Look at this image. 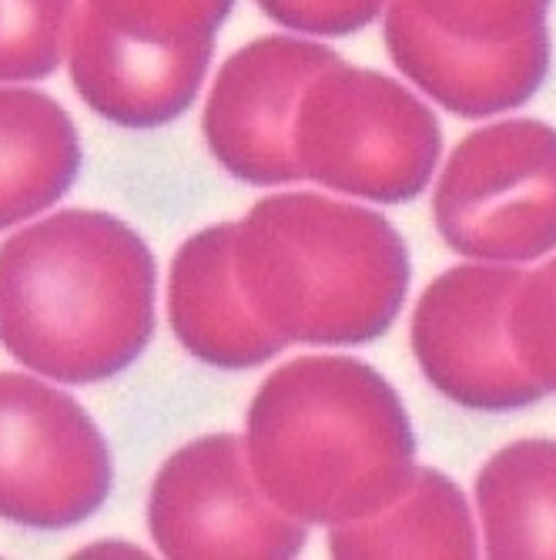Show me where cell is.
Instances as JSON below:
<instances>
[{"instance_id":"cell-1","label":"cell","mask_w":556,"mask_h":560,"mask_svg":"<svg viewBox=\"0 0 556 560\" xmlns=\"http://www.w3.org/2000/svg\"><path fill=\"white\" fill-rule=\"evenodd\" d=\"M265 497L306 527L389 506L416 474V433L392 383L352 355H301L265 376L245 413Z\"/></svg>"},{"instance_id":"cell-2","label":"cell","mask_w":556,"mask_h":560,"mask_svg":"<svg viewBox=\"0 0 556 560\" xmlns=\"http://www.w3.org/2000/svg\"><path fill=\"white\" fill-rule=\"evenodd\" d=\"M155 332V259L108 212L64 209L0 245V342L64 386L111 380Z\"/></svg>"},{"instance_id":"cell-3","label":"cell","mask_w":556,"mask_h":560,"mask_svg":"<svg viewBox=\"0 0 556 560\" xmlns=\"http://www.w3.org/2000/svg\"><path fill=\"white\" fill-rule=\"evenodd\" d=\"M235 272L285 346H366L406 302L410 252L395 225L366 206L279 191L235 222Z\"/></svg>"},{"instance_id":"cell-4","label":"cell","mask_w":556,"mask_h":560,"mask_svg":"<svg viewBox=\"0 0 556 560\" xmlns=\"http://www.w3.org/2000/svg\"><path fill=\"white\" fill-rule=\"evenodd\" d=\"M232 8L235 0H78L68 68L81 101L121 128L181 118Z\"/></svg>"},{"instance_id":"cell-5","label":"cell","mask_w":556,"mask_h":560,"mask_svg":"<svg viewBox=\"0 0 556 560\" xmlns=\"http://www.w3.org/2000/svg\"><path fill=\"white\" fill-rule=\"evenodd\" d=\"M292 151L301 178L376 206H402L433 182L442 131L406 84L335 58L298 101Z\"/></svg>"},{"instance_id":"cell-6","label":"cell","mask_w":556,"mask_h":560,"mask_svg":"<svg viewBox=\"0 0 556 560\" xmlns=\"http://www.w3.org/2000/svg\"><path fill=\"white\" fill-rule=\"evenodd\" d=\"M433 222L476 262L523 266L556 252V128L510 118L466 135L439 172Z\"/></svg>"},{"instance_id":"cell-7","label":"cell","mask_w":556,"mask_h":560,"mask_svg":"<svg viewBox=\"0 0 556 560\" xmlns=\"http://www.w3.org/2000/svg\"><path fill=\"white\" fill-rule=\"evenodd\" d=\"M111 493V453L64 389L0 373V521L31 530L84 524Z\"/></svg>"},{"instance_id":"cell-8","label":"cell","mask_w":556,"mask_h":560,"mask_svg":"<svg viewBox=\"0 0 556 560\" xmlns=\"http://www.w3.org/2000/svg\"><path fill=\"white\" fill-rule=\"evenodd\" d=\"M147 530L171 560H288L309 540V527L265 497L238 433L201 436L168 456L151 483Z\"/></svg>"},{"instance_id":"cell-9","label":"cell","mask_w":556,"mask_h":560,"mask_svg":"<svg viewBox=\"0 0 556 560\" xmlns=\"http://www.w3.org/2000/svg\"><path fill=\"white\" fill-rule=\"evenodd\" d=\"M517 266L466 262L436 276L413 310V355L436 393L483 413L523 410L543 396L510 342Z\"/></svg>"},{"instance_id":"cell-10","label":"cell","mask_w":556,"mask_h":560,"mask_svg":"<svg viewBox=\"0 0 556 560\" xmlns=\"http://www.w3.org/2000/svg\"><path fill=\"white\" fill-rule=\"evenodd\" d=\"M332 61L335 50L301 34H269L238 47L215 74L201 115L215 162L245 185L298 182L295 112L312 78Z\"/></svg>"},{"instance_id":"cell-11","label":"cell","mask_w":556,"mask_h":560,"mask_svg":"<svg viewBox=\"0 0 556 560\" xmlns=\"http://www.w3.org/2000/svg\"><path fill=\"white\" fill-rule=\"evenodd\" d=\"M382 37L392 65L439 108L460 118L513 112L549 74V27L513 44H463L433 31L406 0H389Z\"/></svg>"},{"instance_id":"cell-12","label":"cell","mask_w":556,"mask_h":560,"mask_svg":"<svg viewBox=\"0 0 556 560\" xmlns=\"http://www.w3.org/2000/svg\"><path fill=\"white\" fill-rule=\"evenodd\" d=\"M168 316L178 342L215 370H251L282 352L256 316L235 272V222L185 238L168 276Z\"/></svg>"},{"instance_id":"cell-13","label":"cell","mask_w":556,"mask_h":560,"mask_svg":"<svg viewBox=\"0 0 556 560\" xmlns=\"http://www.w3.org/2000/svg\"><path fill=\"white\" fill-rule=\"evenodd\" d=\"M78 168V128L58 101L31 88H0V232L58 206Z\"/></svg>"},{"instance_id":"cell-14","label":"cell","mask_w":556,"mask_h":560,"mask_svg":"<svg viewBox=\"0 0 556 560\" xmlns=\"http://www.w3.org/2000/svg\"><path fill=\"white\" fill-rule=\"evenodd\" d=\"M329 550L342 560L372 557H476L480 524L466 493L446 474L416 467L410 487L379 514L329 527Z\"/></svg>"},{"instance_id":"cell-15","label":"cell","mask_w":556,"mask_h":560,"mask_svg":"<svg viewBox=\"0 0 556 560\" xmlns=\"http://www.w3.org/2000/svg\"><path fill=\"white\" fill-rule=\"evenodd\" d=\"M486 557H556V440L502 446L476 474Z\"/></svg>"},{"instance_id":"cell-16","label":"cell","mask_w":556,"mask_h":560,"mask_svg":"<svg viewBox=\"0 0 556 560\" xmlns=\"http://www.w3.org/2000/svg\"><path fill=\"white\" fill-rule=\"evenodd\" d=\"M78 0H0V84L50 78L68 58Z\"/></svg>"},{"instance_id":"cell-17","label":"cell","mask_w":556,"mask_h":560,"mask_svg":"<svg viewBox=\"0 0 556 560\" xmlns=\"http://www.w3.org/2000/svg\"><path fill=\"white\" fill-rule=\"evenodd\" d=\"M442 37L463 44H513L546 27L553 0H406Z\"/></svg>"},{"instance_id":"cell-18","label":"cell","mask_w":556,"mask_h":560,"mask_svg":"<svg viewBox=\"0 0 556 560\" xmlns=\"http://www.w3.org/2000/svg\"><path fill=\"white\" fill-rule=\"evenodd\" d=\"M507 326L523 370L543 393H556V256L520 276Z\"/></svg>"},{"instance_id":"cell-19","label":"cell","mask_w":556,"mask_h":560,"mask_svg":"<svg viewBox=\"0 0 556 560\" xmlns=\"http://www.w3.org/2000/svg\"><path fill=\"white\" fill-rule=\"evenodd\" d=\"M256 4L292 34L345 37L382 18L389 0H256Z\"/></svg>"}]
</instances>
